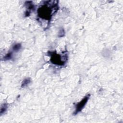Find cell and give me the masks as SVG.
Wrapping results in <instances>:
<instances>
[{"label":"cell","instance_id":"cell-3","mask_svg":"<svg viewBox=\"0 0 123 123\" xmlns=\"http://www.w3.org/2000/svg\"><path fill=\"white\" fill-rule=\"evenodd\" d=\"M90 94H87L80 101H79V102H78L75 105V109L74 112V115H76L79 112L81 111L84 109V107L87 103L90 98Z\"/></svg>","mask_w":123,"mask_h":123},{"label":"cell","instance_id":"cell-5","mask_svg":"<svg viewBox=\"0 0 123 123\" xmlns=\"http://www.w3.org/2000/svg\"><path fill=\"white\" fill-rule=\"evenodd\" d=\"M31 82V79L29 78H27L24 80L22 82V85H21V87H25V86H27Z\"/></svg>","mask_w":123,"mask_h":123},{"label":"cell","instance_id":"cell-6","mask_svg":"<svg viewBox=\"0 0 123 123\" xmlns=\"http://www.w3.org/2000/svg\"><path fill=\"white\" fill-rule=\"evenodd\" d=\"M21 48V45L20 43H17L14 44L12 46V50L15 51H18Z\"/></svg>","mask_w":123,"mask_h":123},{"label":"cell","instance_id":"cell-7","mask_svg":"<svg viewBox=\"0 0 123 123\" xmlns=\"http://www.w3.org/2000/svg\"><path fill=\"white\" fill-rule=\"evenodd\" d=\"M12 52H10L8 53H7L4 57H3V60L4 61H7V60H9L12 58Z\"/></svg>","mask_w":123,"mask_h":123},{"label":"cell","instance_id":"cell-2","mask_svg":"<svg viewBox=\"0 0 123 123\" xmlns=\"http://www.w3.org/2000/svg\"><path fill=\"white\" fill-rule=\"evenodd\" d=\"M49 55L50 57V61L53 64L59 66H62L65 64V62L62 60V56L57 54L56 51L49 52Z\"/></svg>","mask_w":123,"mask_h":123},{"label":"cell","instance_id":"cell-1","mask_svg":"<svg viewBox=\"0 0 123 123\" xmlns=\"http://www.w3.org/2000/svg\"><path fill=\"white\" fill-rule=\"evenodd\" d=\"M49 3H44L37 9V16L39 18L50 21L53 14L58 9L57 3L49 5Z\"/></svg>","mask_w":123,"mask_h":123},{"label":"cell","instance_id":"cell-4","mask_svg":"<svg viewBox=\"0 0 123 123\" xmlns=\"http://www.w3.org/2000/svg\"><path fill=\"white\" fill-rule=\"evenodd\" d=\"M25 4L26 5V8L27 9V10L26 11L25 13V15L26 16H27L29 15L31 11L34 10L35 6L33 5V3H32V1H26Z\"/></svg>","mask_w":123,"mask_h":123},{"label":"cell","instance_id":"cell-8","mask_svg":"<svg viewBox=\"0 0 123 123\" xmlns=\"http://www.w3.org/2000/svg\"><path fill=\"white\" fill-rule=\"evenodd\" d=\"M7 107H8V106H7V104H6V103H4L3 104L1 107V109H0V114L1 115L3 113H4L7 110Z\"/></svg>","mask_w":123,"mask_h":123}]
</instances>
